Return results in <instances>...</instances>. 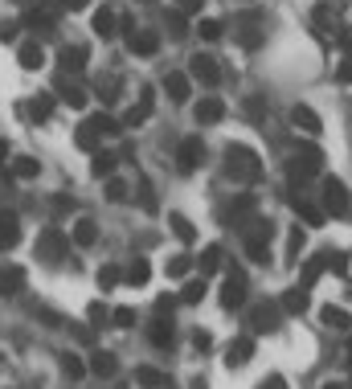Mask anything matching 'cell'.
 <instances>
[{
    "label": "cell",
    "instance_id": "f6af8a7d",
    "mask_svg": "<svg viewBox=\"0 0 352 389\" xmlns=\"http://www.w3.org/2000/svg\"><path fill=\"white\" fill-rule=\"evenodd\" d=\"M197 29H201V37H205V42H218L221 33H225V25H221V21H213V17H205Z\"/></svg>",
    "mask_w": 352,
    "mask_h": 389
},
{
    "label": "cell",
    "instance_id": "2e32d148",
    "mask_svg": "<svg viewBox=\"0 0 352 389\" xmlns=\"http://www.w3.org/2000/svg\"><path fill=\"white\" fill-rule=\"evenodd\" d=\"M87 369L94 373V377H115V369H119V361H115V352H90V361H87Z\"/></svg>",
    "mask_w": 352,
    "mask_h": 389
},
{
    "label": "cell",
    "instance_id": "9c48e42d",
    "mask_svg": "<svg viewBox=\"0 0 352 389\" xmlns=\"http://www.w3.org/2000/svg\"><path fill=\"white\" fill-rule=\"evenodd\" d=\"M279 315H283L279 303H258V307L250 311V324H254L258 332H274V328H279Z\"/></svg>",
    "mask_w": 352,
    "mask_h": 389
},
{
    "label": "cell",
    "instance_id": "9a60e30c",
    "mask_svg": "<svg viewBox=\"0 0 352 389\" xmlns=\"http://www.w3.org/2000/svg\"><path fill=\"white\" fill-rule=\"evenodd\" d=\"M25 291V266H4L0 270V295H21Z\"/></svg>",
    "mask_w": 352,
    "mask_h": 389
},
{
    "label": "cell",
    "instance_id": "6f0895ef",
    "mask_svg": "<svg viewBox=\"0 0 352 389\" xmlns=\"http://www.w3.org/2000/svg\"><path fill=\"white\" fill-rule=\"evenodd\" d=\"M87 315H90V320H94V324H98V320H107V307H103V303L94 300V303H90V307H87Z\"/></svg>",
    "mask_w": 352,
    "mask_h": 389
},
{
    "label": "cell",
    "instance_id": "03108f58",
    "mask_svg": "<svg viewBox=\"0 0 352 389\" xmlns=\"http://www.w3.org/2000/svg\"><path fill=\"white\" fill-rule=\"evenodd\" d=\"M143 4H152V0H143Z\"/></svg>",
    "mask_w": 352,
    "mask_h": 389
},
{
    "label": "cell",
    "instance_id": "d4e9b609",
    "mask_svg": "<svg viewBox=\"0 0 352 389\" xmlns=\"http://www.w3.org/2000/svg\"><path fill=\"white\" fill-rule=\"evenodd\" d=\"M279 307H283L287 315H303V311H308V291H303V287H291V291L283 295Z\"/></svg>",
    "mask_w": 352,
    "mask_h": 389
},
{
    "label": "cell",
    "instance_id": "44dd1931",
    "mask_svg": "<svg viewBox=\"0 0 352 389\" xmlns=\"http://www.w3.org/2000/svg\"><path fill=\"white\" fill-rule=\"evenodd\" d=\"M250 214H254V197L250 193H242V197H234V205H229V221L234 225H250Z\"/></svg>",
    "mask_w": 352,
    "mask_h": 389
},
{
    "label": "cell",
    "instance_id": "5bb4252c",
    "mask_svg": "<svg viewBox=\"0 0 352 389\" xmlns=\"http://www.w3.org/2000/svg\"><path fill=\"white\" fill-rule=\"evenodd\" d=\"M193 115H197V123H221V119H225V103L209 94V98H201V103L193 107Z\"/></svg>",
    "mask_w": 352,
    "mask_h": 389
},
{
    "label": "cell",
    "instance_id": "8992f818",
    "mask_svg": "<svg viewBox=\"0 0 352 389\" xmlns=\"http://www.w3.org/2000/svg\"><path fill=\"white\" fill-rule=\"evenodd\" d=\"M188 74H193L201 87H218L221 83V66H218V58H209V53H193V58H188Z\"/></svg>",
    "mask_w": 352,
    "mask_h": 389
},
{
    "label": "cell",
    "instance_id": "91938a15",
    "mask_svg": "<svg viewBox=\"0 0 352 389\" xmlns=\"http://www.w3.org/2000/svg\"><path fill=\"white\" fill-rule=\"evenodd\" d=\"M62 4H66L70 12H82V8H90V0H62Z\"/></svg>",
    "mask_w": 352,
    "mask_h": 389
},
{
    "label": "cell",
    "instance_id": "7dc6e473",
    "mask_svg": "<svg viewBox=\"0 0 352 389\" xmlns=\"http://www.w3.org/2000/svg\"><path fill=\"white\" fill-rule=\"evenodd\" d=\"M107 201H115V205H119V201H127V184L111 176V180H107Z\"/></svg>",
    "mask_w": 352,
    "mask_h": 389
},
{
    "label": "cell",
    "instance_id": "5b68a950",
    "mask_svg": "<svg viewBox=\"0 0 352 389\" xmlns=\"http://www.w3.org/2000/svg\"><path fill=\"white\" fill-rule=\"evenodd\" d=\"M246 230H250L246 234V254L254 262H266V254H270V221H250Z\"/></svg>",
    "mask_w": 352,
    "mask_h": 389
},
{
    "label": "cell",
    "instance_id": "8fae6325",
    "mask_svg": "<svg viewBox=\"0 0 352 389\" xmlns=\"http://www.w3.org/2000/svg\"><path fill=\"white\" fill-rule=\"evenodd\" d=\"M250 356H254V340H250V336H242V340H234L229 352H225V369H246V365H250Z\"/></svg>",
    "mask_w": 352,
    "mask_h": 389
},
{
    "label": "cell",
    "instance_id": "be15d7a7",
    "mask_svg": "<svg viewBox=\"0 0 352 389\" xmlns=\"http://www.w3.org/2000/svg\"><path fill=\"white\" fill-rule=\"evenodd\" d=\"M319 389H344V386H336V381H324V386H319Z\"/></svg>",
    "mask_w": 352,
    "mask_h": 389
},
{
    "label": "cell",
    "instance_id": "681fc988",
    "mask_svg": "<svg viewBox=\"0 0 352 389\" xmlns=\"http://www.w3.org/2000/svg\"><path fill=\"white\" fill-rule=\"evenodd\" d=\"M111 320H115V328H132V324H135V307H115Z\"/></svg>",
    "mask_w": 352,
    "mask_h": 389
},
{
    "label": "cell",
    "instance_id": "277c9868",
    "mask_svg": "<svg viewBox=\"0 0 352 389\" xmlns=\"http://www.w3.org/2000/svg\"><path fill=\"white\" fill-rule=\"evenodd\" d=\"M201 160H205V144H201V135L180 139V148H176V168H180V173H197Z\"/></svg>",
    "mask_w": 352,
    "mask_h": 389
},
{
    "label": "cell",
    "instance_id": "e7e4bbea",
    "mask_svg": "<svg viewBox=\"0 0 352 389\" xmlns=\"http://www.w3.org/2000/svg\"><path fill=\"white\" fill-rule=\"evenodd\" d=\"M17 4H25V0H17Z\"/></svg>",
    "mask_w": 352,
    "mask_h": 389
},
{
    "label": "cell",
    "instance_id": "c3c4849f",
    "mask_svg": "<svg viewBox=\"0 0 352 389\" xmlns=\"http://www.w3.org/2000/svg\"><path fill=\"white\" fill-rule=\"evenodd\" d=\"M242 111H246V119H263V115H266V103L254 94V98H246V103H242Z\"/></svg>",
    "mask_w": 352,
    "mask_h": 389
},
{
    "label": "cell",
    "instance_id": "7402d4cb",
    "mask_svg": "<svg viewBox=\"0 0 352 389\" xmlns=\"http://www.w3.org/2000/svg\"><path fill=\"white\" fill-rule=\"evenodd\" d=\"M319 320H324V324H328L332 332H344V328H349V324H352L349 307H336V303H328V307L319 311Z\"/></svg>",
    "mask_w": 352,
    "mask_h": 389
},
{
    "label": "cell",
    "instance_id": "30bf717a",
    "mask_svg": "<svg viewBox=\"0 0 352 389\" xmlns=\"http://www.w3.org/2000/svg\"><path fill=\"white\" fill-rule=\"evenodd\" d=\"M127 49H132L135 58H156V53H160V33H156V29H139Z\"/></svg>",
    "mask_w": 352,
    "mask_h": 389
},
{
    "label": "cell",
    "instance_id": "3957f363",
    "mask_svg": "<svg viewBox=\"0 0 352 389\" xmlns=\"http://www.w3.org/2000/svg\"><path fill=\"white\" fill-rule=\"evenodd\" d=\"M66 250H70V238H66L58 225H49V230H42V234H37V246H33V254H37L42 262H49V266H53V262L66 259Z\"/></svg>",
    "mask_w": 352,
    "mask_h": 389
},
{
    "label": "cell",
    "instance_id": "ffe728a7",
    "mask_svg": "<svg viewBox=\"0 0 352 389\" xmlns=\"http://www.w3.org/2000/svg\"><path fill=\"white\" fill-rule=\"evenodd\" d=\"M115 25H119V17H115V12H111V8H98V12H94V25H90V29H94V33H98V37H103V42H111V37H115V33H119V29H115Z\"/></svg>",
    "mask_w": 352,
    "mask_h": 389
},
{
    "label": "cell",
    "instance_id": "cb8c5ba5",
    "mask_svg": "<svg viewBox=\"0 0 352 389\" xmlns=\"http://www.w3.org/2000/svg\"><path fill=\"white\" fill-rule=\"evenodd\" d=\"M115 164H119V156H111V152H94V160H90V176H98V180L107 176V180H111V176H115Z\"/></svg>",
    "mask_w": 352,
    "mask_h": 389
},
{
    "label": "cell",
    "instance_id": "f1b7e54d",
    "mask_svg": "<svg viewBox=\"0 0 352 389\" xmlns=\"http://www.w3.org/2000/svg\"><path fill=\"white\" fill-rule=\"evenodd\" d=\"M135 381H139L143 389H160V386H168V377H164L160 369H152V365H139V369H135Z\"/></svg>",
    "mask_w": 352,
    "mask_h": 389
},
{
    "label": "cell",
    "instance_id": "db71d44e",
    "mask_svg": "<svg viewBox=\"0 0 352 389\" xmlns=\"http://www.w3.org/2000/svg\"><path fill=\"white\" fill-rule=\"evenodd\" d=\"M173 307H176V295H160L156 300V315H173Z\"/></svg>",
    "mask_w": 352,
    "mask_h": 389
},
{
    "label": "cell",
    "instance_id": "f5cc1de1",
    "mask_svg": "<svg viewBox=\"0 0 352 389\" xmlns=\"http://www.w3.org/2000/svg\"><path fill=\"white\" fill-rule=\"evenodd\" d=\"M25 25H29V29H49V25H53V17H49V12H29V17H25Z\"/></svg>",
    "mask_w": 352,
    "mask_h": 389
},
{
    "label": "cell",
    "instance_id": "e575fe53",
    "mask_svg": "<svg viewBox=\"0 0 352 389\" xmlns=\"http://www.w3.org/2000/svg\"><path fill=\"white\" fill-rule=\"evenodd\" d=\"M123 279H127L132 287H148V279H152V266H148L143 259H135L132 266H127V275H123Z\"/></svg>",
    "mask_w": 352,
    "mask_h": 389
},
{
    "label": "cell",
    "instance_id": "ee69618b",
    "mask_svg": "<svg viewBox=\"0 0 352 389\" xmlns=\"http://www.w3.org/2000/svg\"><path fill=\"white\" fill-rule=\"evenodd\" d=\"M303 246H308V234L295 225V230H291V238H287V254H291V259H299V254H303Z\"/></svg>",
    "mask_w": 352,
    "mask_h": 389
},
{
    "label": "cell",
    "instance_id": "484cf974",
    "mask_svg": "<svg viewBox=\"0 0 352 389\" xmlns=\"http://www.w3.org/2000/svg\"><path fill=\"white\" fill-rule=\"evenodd\" d=\"M168 225H173V234L184 242V246H193V242H197V230H193V221H188L184 214H168Z\"/></svg>",
    "mask_w": 352,
    "mask_h": 389
},
{
    "label": "cell",
    "instance_id": "680465c9",
    "mask_svg": "<svg viewBox=\"0 0 352 389\" xmlns=\"http://www.w3.org/2000/svg\"><path fill=\"white\" fill-rule=\"evenodd\" d=\"M201 4H205V0H180V17H188V12H201Z\"/></svg>",
    "mask_w": 352,
    "mask_h": 389
},
{
    "label": "cell",
    "instance_id": "7a4b0ae2",
    "mask_svg": "<svg viewBox=\"0 0 352 389\" xmlns=\"http://www.w3.org/2000/svg\"><path fill=\"white\" fill-rule=\"evenodd\" d=\"M324 217L332 214V217H344L352 214V197H349V184L340 180V176H324Z\"/></svg>",
    "mask_w": 352,
    "mask_h": 389
},
{
    "label": "cell",
    "instance_id": "6da1fadb",
    "mask_svg": "<svg viewBox=\"0 0 352 389\" xmlns=\"http://www.w3.org/2000/svg\"><path fill=\"white\" fill-rule=\"evenodd\" d=\"M225 176H229V180H258V176H263L258 152L246 148V144H229V148H225Z\"/></svg>",
    "mask_w": 352,
    "mask_h": 389
},
{
    "label": "cell",
    "instance_id": "74e56055",
    "mask_svg": "<svg viewBox=\"0 0 352 389\" xmlns=\"http://www.w3.org/2000/svg\"><path fill=\"white\" fill-rule=\"evenodd\" d=\"M29 115H33L37 123H45V119L53 115V94H37V98L29 103Z\"/></svg>",
    "mask_w": 352,
    "mask_h": 389
},
{
    "label": "cell",
    "instance_id": "603a6c76",
    "mask_svg": "<svg viewBox=\"0 0 352 389\" xmlns=\"http://www.w3.org/2000/svg\"><path fill=\"white\" fill-rule=\"evenodd\" d=\"M148 340H152L156 348H168V345H173V320L160 315L156 324H148Z\"/></svg>",
    "mask_w": 352,
    "mask_h": 389
},
{
    "label": "cell",
    "instance_id": "9f6ffc18",
    "mask_svg": "<svg viewBox=\"0 0 352 389\" xmlns=\"http://www.w3.org/2000/svg\"><path fill=\"white\" fill-rule=\"evenodd\" d=\"M193 345L201 348V352H205V348H213V336H209V332H201V328H197V332H193Z\"/></svg>",
    "mask_w": 352,
    "mask_h": 389
},
{
    "label": "cell",
    "instance_id": "52a82bcc",
    "mask_svg": "<svg viewBox=\"0 0 352 389\" xmlns=\"http://www.w3.org/2000/svg\"><path fill=\"white\" fill-rule=\"evenodd\" d=\"M242 303H246V275H242V270H229L225 283H221V307L234 311V307H242Z\"/></svg>",
    "mask_w": 352,
    "mask_h": 389
},
{
    "label": "cell",
    "instance_id": "4fadbf2b",
    "mask_svg": "<svg viewBox=\"0 0 352 389\" xmlns=\"http://www.w3.org/2000/svg\"><path fill=\"white\" fill-rule=\"evenodd\" d=\"M17 238H21V217L12 209H0V250L17 246Z\"/></svg>",
    "mask_w": 352,
    "mask_h": 389
},
{
    "label": "cell",
    "instance_id": "b9f144b4",
    "mask_svg": "<svg viewBox=\"0 0 352 389\" xmlns=\"http://www.w3.org/2000/svg\"><path fill=\"white\" fill-rule=\"evenodd\" d=\"M324 270H332V275H349V254H344V250L324 254Z\"/></svg>",
    "mask_w": 352,
    "mask_h": 389
},
{
    "label": "cell",
    "instance_id": "1f68e13d",
    "mask_svg": "<svg viewBox=\"0 0 352 389\" xmlns=\"http://www.w3.org/2000/svg\"><path fill=\"white\" fill-rule=\"evenodd\" d=\"M123 283V270L115 266V262H107V266H98V291H115Z\"/></svg>",
    "mask_w": 352,
    "mask_h": 389
},
{
    "label": "cell",
    "instance_id": "7c38bea8",
    "mask_svg": "<svg viewBox=\"0 0 352 389\" xmlns=\"http://www.w3.org/2000/svg\"><path fill=\"white\" fill-rule=\"evenodd\" d=\"M291 123H295L299 131H308V135H319V131H324V123H319V115L311 111L308 103H295V107H291Z\"/></svg>",
    "mask_w": 352,
    "mask_h": 389
},
{
    "label": "cell",
    "instance_id": "836d02e7",
    "mask_svg": "<svg viewBox=\"0 0 352 389\" xmlns=\"http://www.w3.org/2000/svg\"><path fill=\"white\" fill-rule=\"evenodd\" d=\"M37 173H42V164H37L33 156H21V160H12V176H17V180H37Z\"/></svg>",
    "mask_w": 352,
    "mask_h": 389
},
{
    "label": "cell",
    "instance_id": "ab89813d",
    "mask_svg": "<svg viewBox=\"0 0 352 389\" xmlns=\"http://www.w3.org/2000/svg\"><path fill=\"white\" fill-rule=\"evenodd\" d=\"M311 21H315L319 33H332V4H315L311 8Z\"/></svg>",
    "mask_w": 352,
    "mask_h": 389
},
{
    "label": "cell",
    "instance_id": "d590c367",
    "mask_svg": "<svg viewBox=\"0 0 352 389\" xmlns=\"http://www.w3.org/2000/svg\"><path fill=\"white\" fill-rule=\"evenodd\" d=\"M205 291H209L205 279H188V283L180 287V303H201V300H205Z\"/></svg>",
    "mask_w": 352,
    "mask_h": 389
},
{
    "label": "cell",
    "instance_id": "ba28073f",
    "mask_svg": "<svg viewBox=\"0 0 352 389\" xmlns=\"http://www.w3.org/2000/svg\"><path fill=\"white\" fill-rule=\"evenodd\" d=\"M152 107H156V90L143 87V90H139V103H135L132 111L123 115V123H119V128H139V123H143V119L152 115Z\"/></svg>",
    "mask_w": 352,
    "mask_h": 389
},
{
    "label": "cell",
    "instance_id": "11a10c76",
    "mask_svg": "<svg viewBox=\"0 0 352 389\" xmlns=\"http://www.w3.org/2000/svg\"><path fill=\"white\" fill-rule=\"evenodd\" d=\"M258 389H287V377H283V373H270Z\"/></svg>",
    "mask_w": 352,
    "mask_h": 389
},
{
    "label": "cell",
    "instance_id": "e0dca14e",
    "mask_svg": "<svg viewBox=\"0 0 352 389\" xmlns=\"http://www.w3.org/2000/svg\"><path fill=\"white\" fill-rule=\"evenodd\" d=\"M17 62H21V70H42L45 66V49L37 42H25L17 49Z\"/></svg>",
    "mask_w": 352,
    "mask_h": 389
},
{
    "label": "cell",
    "instance_id": "f35d334b",
    "mask_svg": "<svg viewBox=\"0 0 352 389\" xmlns=\"http://www.w3.org/2000/svg\"><path fill=\"white\" fill-rule=\"evenodd\" d=\"M319 275H324V254H319V259H308V262H303V275H299V287L308 291V287L315 283V279H319Z\"/></svg>",
    "mask_w": 352,
    "mask_h": 389
},
{
    "label": "cell",
    "instance_id": "83f0119b",
    "mask_svg": "<svg viewBox=\"0 0 352 389\" xmlns=\"http://www.w3.org/2000/svg\"><path fill=\"white\" fill-rule=\"evenodd\" d=\"M58 62H62L66 70H82V66H87V45H66V49L58 53Z\"/></svg>",
    "mask_w": 352,
    "mask_h": 389
},
{
    "label": "cell",
    "instance_id": "bcb514c9",
    "mask_svg": "<svg viewBox=\"0 0 352 389\" xmlns=\"http://www.w3.org/2000/svg\"><path fill=\"white\" fill-rule=\"evenodd\" d=\"M238 42H242V49H258V45H263V33H258L254 25H246V29L238 33Z\"/></svg>",
    "mask_w": 352,
    "mask_h": 389
},
{
    "label": "cell",
    "instance_id": "f546056e",
    "mask_svg": "<svg viewBox=\"0 0 352 389\" xmlns=\"http://www.w3.org/2000/svg\"><path fill=\"white\" fill-rule=\"evenodd\" d=\"M291 205H295V214L303 217L308 225H324V209H319V205H311L303 197H291Z\"/></svg>",
    "mask_w": 352,
    "mask_h": 389
},
{
    "label": "cell",
    "instance_id": "4dcf8cb0",
    "mask_svg": "<svg viewBox=\"0 0 352 389\" xmlns=\"http://www.w3.org/2000/svg\"><path fill=\"white\" fill-rule=\"evenodd\" d=\"M197 266H201V279H205V275H218L221 270V246H205L201 259H197Z\"/></svg>",
    "mask_w": 352,
    "mask_h": 389
},
{
    "label": "cell",
    "instance_id": "60d3db41",
    "mask_svg": "<svg viewBox=\"0 0 352 389\" xmlns=\"http://www.w3.org/2000/svg\"><path fill=\"white\" fill-rule=\"evenodd\" d=\"M90 128L98 131V135H119V119H111V115H90Z\"/></svg>",
    "mask_w": 352,
    "mask_h": 389
},
{
    "label": "cell",
    "instance_id": "ac0fdd59",
    "mask_svg": "<svg viewBox=\"0 0 352 389\" xmlns=\"http://www.w3.org/2000/svg\"><path fill=\"white\" fill-rule=\"evenodd\" d=\"M70 238H74V246L90 250V246L98 242V225H94L90 217H78V221H74V234H70Z\"/></svg>",
    "mask_w": 352,
    "mask_h": 389
},
{
    "label": "cell",
    "instance_id": "d6986e66",
    "mask_svg": "<svg viewBox=\"0 0 352 389\" xmlns=\"http://www.w3.org/2000/svg\"><path fill=\"white\" fill-rule=\"evenodd\" d=\"M164 90H168V98H173V103H188V94H193V83H188V74H168V78H164Z\"/></svg>",
    "mask_w": 352,
    "mask_h": 389
},
{
    "label": "cell",
    "instance_id": "4316f807",
    "mask_svg": "<svg viewBox=\"0 0 352 389\" xmlns=\"http://www.w3.org/2000/svg\"><path fill=\"white\" fill-rule=\"evenodd\" d=\"M98 139H103V135L90 128V119H82V123H78V131H74V144H78L82 152H98Z\"/></svg>",
    "mask_w": 352,
    "mask_h": 389
},
{
    "label": "cell",
    "instance_id": "d6a6232c",
    "mask_svg": "<svg viewBox=\"0 0 352 389\" xmlns=\"http://www.w3.org/2000/svg\"><path fill=\"white\" fill-rule=\"evenodd\" d=\"M62 373L78 381V377H87V361H82L78 352H62Z\"/></svg>",
    "mask_w": 352,
    "mask_h": 389
},
{
    "label": "cell",
    "instance_id": "816d5d0a",
    "mask_svg": "<svg viewBox=\"0 0 352 389\" xmlns=\"http://www.w3.org/2000/svg\"><path fill=\"white\" fill-rule=\"evenodd\" d=\"M336 78H340V83H352V49H344V58H340V66H336Z\"/></svg>",
    "mask_w": 352,
    "mask_h": 389
},
{
    "label": "cell",
    "instance_id": "f907efd6",
    "mask_svg": "<svg viewBox=\"0 0 352 389\" xmlns=\"http://www.w3.org/2000/svg\"><path fill=\"white\" fill-rule=\"evenodd\" d=\"M168 33H173V37H188V21H184L180 12H168Z\"/></svg>",
    "mask_w": 352,
    "mask_h": 389
},
{
    "label": "cell",
    "instance_id": "7bdbcfd3",
    "mask_svg": "<svg viewBox=\"0 0 352 389\" xmlns=\"http://www.w3.org/2000/svg\"><path fill=\"white\" fill-rule=\"evenodd\" d=\"M62 98H66L74 111H82V107H87V90H82V87H70V83H66V87H62Z\"/></svg>",
    "mask_w": 352,
    "mask_h": 389
},
{
    "label": "cell",
    "instance_id": "8d00e7d4",
    "mask_svg": "<svg viewBox=\"0 0 352 389\" xmlns=\"http://www.w3.org/2000/svg\"><path fill=\"white\" fill-rule=\"evenodd\" d=\"M188 270H193V259H188V254H173V259L164 262V275H168V279H184Z\"/></svg>",
    "mask_w": 352,
    "mask_h": 389
},
{
    "label": "cell",
    "instance_id": "6125c7cd",
    "mask_svg": "<svg viewBox=\"0 0 352 389\" xmlns=\"http://www.w3.org/2000/svg\"><path fill=\"white\" fill-rule=\"evenodd\" d=\"M344 361H349V369H352V340H349V348H344Z\"/></svg>",
    "mask_w": 352,
    "mask_h": 389
},
{
    "label": "cell",
    "instance_id": "94428289",
    "mask_svg": "<svg viewBox=\"0 0 352 389\" xmlns=\"http://www.w3.org/2000/svg\"><path fill=\"white\" fill-rule=\"evenodd\" d=\"M8 160V139H0V164Z\"/></svg>",
    "mask_w": 352,
    "mask_h": 389
}]
</instances>
